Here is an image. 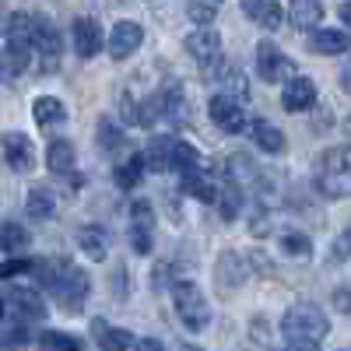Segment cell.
Returning a JSON list of instances; mask_svg holds the SVG:
<instances>
[{
    "label": "cell",
    "mask_w": 351,
    "mask_h": 351,
    "mask_svg": "<svg viewBox=\"0 0 351 351\" xmlns=\"http://www.w3.org/2000/svg\"><path fill=\"white\" fill-rule=\"evenodd\" d=\"M337 14H341V21L351 28V0H348V4H341V11H337Z\"/></svg>",
    "instance_id": "obj_44"
},
{
    "label": "cell",
    "mask_w": 351,
    "mask_h": 351,
    "mask_svg": "<svg viewBox=\"0 0 351 351\" xmlns=\"http://www.w3.org/2000/svg\"><path fill=\"white\" fill-rule=\"evenodd\" d=\"M25 341H28L25 324H11V327L0 330V344H4V348H25Z\"/></svg>",
    "instance_id": "obj_38"
},
{
    "label": "cell",
    "mask_w": 351,
    "mask_h": 351,
    "mask_svg": "<svg viewBox=\"0 0 351 351\" xmlns=\"http://www.w3.org/2000/svg\"><path fill=\"white\" fill-rule=\"evenodd\" d=\"M180 190H183L186 197H197L200 204H218V190H221V183L211 180V172H208V169H197V172L180 176Z\"/></svg>",
    "instance_id": "obj_15"
},
{
    "label": "cell",
    "mask_w": 351,
    "mask_h": 351,
    "mask_svg": "<svg viewBox=\"0 0 351 351\" xmlns=\"http://www.w3.org/2000/svg\"><path fill=\"white\" fill-rule=\"evenodd\" d=\"M0 319H4V299H0Z\"/></svg>",
    "instance_id": "obj_46"
},
{
    "label": "cell",
    "mask_w": 351,
    "mask_h": 351,
    "mask_svg": "<svg viewBox=\"0 0 351 351\" xmlns=\"http://www.w3.org/2000/svg\"><path fill=\"white\" fill-rule=\"evenodd\" d=\"M186 18L193 25H200V28H211L215 18H218V4H215V0H190V4H186Z\"/></svg>",
    "instance_id": "obj_36"
},
{
    "label": "cell",
    "mask_w": 351,
    "mask_h": 351,
    "mask_svg": "<svg viewBox=\"0 0 351 351\" xmlns=\"http://www.w3.org/2000/svg\"><path fill=\"white\" fill-rule=\"evenodd\" d=\"M243 14H246L253 25L267 28V32L281 28V21H285V11H281L278 0H243Z\"/></svg>",
    "instance_id": "obj_17"
},
{
    "label": "cell",
    "mask_w": 351,
    "mask_h": 351,
    "mask_svg": "<svg viewBox=\"0 0 351 351\" xmlns=\"http://www.w3.org/2000/svg\"><path fill=\"white\" fill-rule=\"evenodd\" d=\"M334 306H337L341 313H351V295H348L344 288H337V291H334Z\"/></svg>",
    "instance_id": "obj_41"
},
{
    "label": "cell",
    "mask_w": 351,
    "mask_h": 351,
    "mask_svg": "<svg viewBox=\"0 0 351 351\" xmlns=\"http://www.w3.org/2000/svg\"><path fill=\"white\" fill-rule=\"evenodd\" d=\"M0 144H4V158L14 172H32L36 169V144L28 141L25 134L18 130H8L4 137H0Z\"/></svg>",
    "instance_id": "obj_12"
},
{
    "label": "cell",
    "mask_w": 351,
    "mask_h": 351,
    "mask_svg": "<svg viewBox=\"0 0 351 351\" xmlns=\"http://www.w3.org/2000/svg\"><path fill=\"white\" fill-rule=\"evenodd\" d=\"M218 208H221V218H225V221H236V218H239V211H243V183L236 180V176L221 180Z\"/></svg>",
    "instance_id": "obj_24"
},
{
    "label": "cell",
    "mask_w": 351,
    "mask_h": 351,
    "mask_svg": "<svg viewBox=\"0 0 351 351\" xmlns=\"http://www.w3.org/2000/svg\"><path fill=\"white\" fill-rule=\"evenodd\" d=\"M25 208H28V215H32L36 221H53V215H56V200H53L49 190L36 186V190H28Z\"/></svg>",
    "instance_id": "obj_30"
},
{
    "label": "cell",
    "mask_w": 351,
    "mask_h": 351,
    "mask_svg": "<svg viewBox=\"0 0 351 351\" xmlns=\"http://www.w3.org/2000/svg\"><path fill=\"white\" fill-rule=\"evenodd\" d=\"M46 165H49V172H56V176H71V172H74V165H77L74 144H71V141H64V137L49 141V148H46Z\"/></svg>",
    "instance_id": "obj_20"
},
{
    "label": "cell",
    "mask_w": 351,
    "mask_h": 351,
    "mask_svg": "<svg viewBox=\"0 0 351 351\" xmlns=\"http://www.w3.org/2000/svg\"><path fill=\"white\" fill-rule=\"evenodd\" d=\"M92 337H95L99 351H130V348H137L130 330H120V327L106 324V319H92Z\"/></svg>",
    "instance_id": "obj_16"
},
{
    "label": "cell",
    "mask_w": 351,
    "mask_h": 351,
    "mask_svg": "<svg viewBox=\"0 0 351 351\" xmlns=\"http://www.w3.org/2000/svg\"><path fill=\"white\" fill-rule=\"evenodd\" d=\"M8 302H11V309H14L21 319H46V313H49V309H46V299L39 295L36 288H14Z\"/></svg>",
    "instance_id": "obj_19"
},
{
    "label": "cell",
    "mask_w": 351,
    "mask_h": 351,
    "mask_svg": "<svg viewBox=\"0 0 351 351\" xmlns=\"http://www.w3.org/2000/svg\"><path fill=\"white\" fill-rule=\"evenodd\" d=\"M32 116H36L39 127H60L67 120V106L56 99V95H43V99H36Z\"/></svg>",
    "instance_id": "obj_27"
},
{
    "label": "cell",
    "mask_w": 351,
    "mask_h": 351,
    "mask_svg": "<svg viewBox=\"0 0 351 351\" xmlns=\"http://www.w3.org/2000/svg\"><path fill=\"white\" fill-rule=\"evenodd\" d=\"M25 271H32V263L21 260V256H14V260H4V263H0V278H14V274H25Z\"/></svg>",
    "instance_id": "obj_39"
},
{
    "label": "cell",
    "mask_w": 351,
    "mask_h": 351,
    "mask_svg": "<svg viewBox=\"0 0 351 351\" xmlns=\"http://www.w3.org/2000/svg\"><path fill=\"white\" fill-rule=\"evenodd\" d=\"M95 137H99V144H102L106 152H120V144H123V130L116 127L112 120H106V116L99 120V134Z\"/></svg>",
    "instance_id": "obj_37"
},
{
    "label": "cell",
    "mask_w": 351,
    "mask_h": 351,
    "mask_svg": "<svg viewBox=\"0 0 351 351\" xmlns=\"http://www.w3.org/2000/svg\"><path fill=\"white\" fill-rule=\"evenodd\" d=\"M278 243H281V250L288 256H295V260H309L313 256V243H309L306 232H281Z\"/></svg>",
    "instance_id": "obj_34"
},
{
    "label": "cell",
    "mask_w": 351,
    "mask_h": 351,
    "mask_svg": "<svg viewBox=\"0 0 351 351\" xmlns=\"http://www.w3.org/2000/svg\"><path fill=\"white\" fill-rule=\"evenodd\" d=\"M162 116L169 123H183L186 120V92L180 84H169L162 92Z\"/></svg>",
    "instance_id": "obj_29"
},
{
    "label": "cell",
    "mask_w": 351,
    "mask_h": 351,
    "mask_svg": "<svg viewBox=\"0 0 351 351\" xmlns=\"http://www.w3.org/2000/svg\"><path fill=\"white\" fill-rule=\"evenodd\" d=\"M351 256V232H341L337 236V243H334V253H330V260L334 263H341V260H348Z\"/></svg>",
    "instance_id": "obj_40"
},
{
    "label": "cell",
    "mask_w": 351,
    "mask_h": 351,
    "mask_svg": "<svg viewBox=\"0 0 351 351\" xmlns=\"http://www.w3.org/2000/svg\"><path fill=\"white\" fill-rule=\"evenodd\" d=\"M49 291L56 295V302H60L64 313H81L88 295H92V281H88L84 267H77V263L56 260V281H53Z\"/></svg>",
    "instance_id": "obj_3"
},
{
    "label": "cell",
    "mask_w": 351,
    "mask_h": 351,
    "mask_svg": "<svg viewBox=\"0 0 351 351\" xmlns=\"http://www.w3.org/2000/svg\"><path fill=\"white\" fill-rule=\"evenodd\" d=\"M215 274H218V285H225V288H239V285L250 278L246 256H243V253H236V250H225V253L218 256Z\"/></svg>",
    "instance_id": "obj_18"
},
{
    "label": "cell",
    "mask_w": 351,
    "mask_h": 351,
    "mask_svg": "<svg viewBox=\"0 0 351 351\" xmlns=\"http://www.w3.org/2000/svg\"><path fill=\"white\" fill-rule=\"evenodd\" d=\"M130 246L137 256H148L155 246V211L148 200H134L130 204Z\"/></svg>",
    "instance_id": "obj_5"
},
{
    "label": "cell",
    "mask_w": 351,
    "mask_h": 351,
    "mask_svg": "<svg viewBox=\"0 0 351 351\" xmlns=\"http://www.w3.org/2000/svg\"><path fill=\"white\" fill-rule=\"evenodd\" d=\"M172 169L180 172V176L204 169V165H200V152L193 148V144H186V141H176V162H172Z\"/></svg>",
    "instance_id": "obj_35"
},
{
    "label": "cell",
    "mask_w": 351,
    "mask_h": 351,
    "mask_svg": "<svg viewBox=\"0 0 351 351\" xmlns=\"http://www.w3.org/2000/svg\"><path fill=\"white\" fill-rule=\"evenodd\" d=\"M208 112H211L215 127H221L225 134H243V130H250L246 109H243V102H239V99H228V95H221V92H218V95L208 102Z\"/></svg>",
    "instance_id": "obj_9"
},
{
    "label": "cell",
    "mask_w": 351,
    "mask_h": 351,
    "mask_svg": "<svg viewBox=\"0 0 351 351\" xmlns=\"http://www.w3.org/2000/svg\"><path fill=\"white\" fill-rule=\"evenodd\" d=\"M28 60H32V43H25V39H8L4 53H0V71H4L8 81L21 77L28 71Z\"/></svg>",
    "instance_id": "obj_14"
},
{
    "label": "cell",
    "mask_w": 351,
    "mask_h": 351,
    "mask_svg": "<svg viewBox=\"0 0 351 351\" xmlns=\"http://www.w3.org/2000/svg\"><path fill=\"white\" fill-rule=\"evenodd\" d=\"M183 43H186V53L208 74H215L221 67V36L215 32V28H197V32H190Z\"/></svg>",
    "instance_id": "obj_7"
},
{
    "label": "cell",
    "mask_w": 351,
    "mask_h": 351,
    "mask_svg": "<svg viewBox=\"0 0 351 351\" xmlns=\"http://www.w3.org/2000/svg\"><path fill=\"white\" fill-rule=\"evenodd\" d=\"M172 302H176V313H180V319H183V327L186 330H204L211 324V302L204 299V291H200V285H193V281H176L172 285Z\"/></svg>",
    "instance_id": "obj_4"
},
{
    "label": "cell",
    "mask_w": 351,
    "mask_h": 351,
    "mask_svg": "<svg viewBox=\"0 0 351 351\" xmlns=\"http://www.w3.org/2000/svg\"><path fill=\"white\" fill-rule=\"evenodd\" d=\"M348 134H351V120H348Z\"/></svg>",
    "instance_id": "obj_48"
},
{
    "label": "cell",
    "mask_w": 351,
    "mask_h": 351,
    "mask_svg": "<svg viewBox=\"0 0 351 351\" xmlns=\"http://www.w3.org/2000/svg\"><path fill=\"white\" fill-rule=\"evenodd\" d=\"M250 134H253V141H256V148H263L267 155H281V152H285V134H281L274 123L253 120V123H250Z\"/></svg>",
    "instance_id": "obj_28"
},
{
    "label": "cell",
    "mask_w": 351,
    "mask_h": 351,
    "mask_svg": "<svg viewBox=\"0 0 351 351\" xmlns=\"http://www.w3.org/2000/svg\"><path fill=\"white\" fill-rule=\"evenodd\" d=\"M313 183H316L319 193L330 197V200L351 197V144L327 148L313 162Z\"/></svg>",
    "instance_id": "obj_1"
},
{
    "label": "cell",
    "mask_w": 351,
    "mask_h": 351,
    "mask_svg": "<svg viewBox=\"0 0 351 351\" xmlns=\"http://www.w3.org/2000/svg\"><path fill=\"white\" fill-rule=\"evenodd\" d=\"M144 162L155 172H169L176 162V137H155L148 144V152H144Z\"/></svg>",
    "instance_id": "obj_26"
},
{
    "label": "cell",
    "mask_w": 351,
    "mask_h": 351,
    "mask_svg": "<svg viewBox=\"0 0 351 351\" xmlns=\"http://www.w3.org/2000/svg\"><path fill=\"white\" fill-rule=\"evenodd\" d=\"M144 169H148L144 155H127V162L116 165V186H120V190L137 186V183H141V176H144Z\"/></svg>",
    "instance_id": "obj_31"
},
{
    "label": "cell",
    "mask_w": 351,
    "mask_h": 351,
    "mask_svg": "<svg viewBox=\"0 0 351 351\" xmlns=\"http://www.w3.org/2000/svg\"><path fill=\"white\" fill-rule=\"evenodd\" d=\"M324 21V0H291V25L302 32H316V25Z\"/></svg>",
    "instance_id": "obj_22"
},
{
    "label": "cell",
    "mask_w": 351,
    "mask_h": 351,
    "mask_svg": "<svg viewBox=\"0 0 351 351\" xmlns=\"http://www.w3.org/2000/svg\"><path fill=\"white\" fill-rule=\"evenodd\" d=\"M215 77H218V84L225 88L221 95L239 99V102H246V99H250V81H246V74H243V71H236L232 64H221V67L215 71Z\"/></svg>",
    "instance_id": "obj_25"
},
{
    "label": "cell",
    "mask_w": 351,
    "mask_h": 351,
    "mask_svg": "<svg viewBox=\"0 0 351 351\" xmlns=\"http://www.w3.org/2000/svg\"><path fill=\"white\" fill-rule=\"evenodd\" d=\"M256 71H260V77L267 81V84H274V81H285L288 84L291 77H299L295 74V64H291L274 43H260L256 46Z\"/></svg>",
    "instance_id": "obj_8"
},
{
    "label": "cell",
    "mask_w": 351,
    "mask_h": 351,
    "mask_svg": "<svg viewBox=\"0 0 351 351\" xmlns=\"http://www.w3.org/2000/svg\"><path fill=\"white\" fill-rule=\"evenodd\" d=\"M309 49L324 53V56H341V53L351 49V39L344 32H337V28H316V32L309 36Z\"/></svg>",
    "instance_id": "obj_21"
},
{
    "label": "cell",
    "mask_w": 351,
    "mask_h": 351,
    "mask_svg": "<svg viewBox=\"0 0 351 351\" xmlns=\"http://www.w3.org/2000/svg\"><path fill=\"white\" fill-rule=\"evenodd\" d=\"M39 348H43V351H84L81 337L64 334V330H43V334H39Z\"/></svg>",
    "instance_id": "obj_32"
},
{
    "label": "cell",
    "mask_w": 351,
    "mask_h": 351,
    "mask_svg": "<svg viewBox=\"0 0 351 351\" xmlns=\"http://www.w3.org/2000/svg\"><path fill=\"white\" fill-rule=\"evenodd\" d=\"M341 88H344V92H351V56H348V64L341 67Z\"/></svg>",
    "instance_id": "obj_43"
},
{
    "label": "cell",
    "mask_w": 351,
    "mask_h": 351,
    "mask_svg": "<svg viewBox=\"0 0 351 351\" xmlns=\"http://www.w3.org/2000/svg\"><path fill=\"white\" fill-rule=\"evenodd\" d=\"M183 351H200V348H183Z\"/></svg>",
    "instance_id": "obj_47"
},
{
    "label": "cell",
    "mask_w": 351,
    "mask_h": 351,
    "mask_svg": "<svg viewBox=\"0 0 351 351\" xmlns=\"http://www.w3.org/2000/svg\"><path fill=\"white\" fill-rule=\"evenodd\" d=\"M288 351H316V344H288Z\"/></svg>",
    "instance_id": "obj_45"
},
{
    "label": "cell",
    "mask_w": 351,
    "mask_h": 351,
    "mask_svg": "<svg viewBox=\"0 0 351 351\" xmlns=\"http://www.w3.org/2000/svg\"><path fill=\"white\" fill-rule=\"evenodd\" d=\"M281 334H285L288 344H319L330 334V324H327L324 309L316 302H295V306L285 309Z\"/></svg>",
    "instance_id": "obj_2"
},
{
    "label": "cell",
    "mask_w": 351,
    "mask_h": 351,
    "mask_svg": "<svg viewBox=\"0 0 351 351\" xmlns=\"http://www.w3.org/2000/svg\"><path fill=\"white\" fill-rule=\"evenodd\" d=\"M25 246H28L25 225H18V221H4V225H0V250H4V253H21Z\"/></svg>",
    "instance_id": "obj_33"
},
{
    "label": "cell",
    "mask_w": 351,
    "mask_h": 351,
    "mask_svg": "<svg viewBox=\"0 0 351 351\" xmlns=\"http://www.w3.org/2000/svg\"><path fill=\"white\" fill-rule=\"evenodd\" d=\"M316 84L309 81V77H291L288 84H285V92H281V106L288 109V112H306V109H313L316 106Z\"/></svg>",
    "instance_id": "obj_13"
},
{
    "label": "cell",
    "mask_w": 351,
    "mask_h": 351,
    "mask_svg": "<svg viewBox=\"0 0 351 351\" xmlns=\"http://www.w3.org/2000/svg\"><path fill=\"white\" fill-rule=\"evenodd\" d=\"M141 43H144V28L137 25V21H116L112 25V32H109V43H106V49H109V56L112 60H127V56H134L137 49H141Z\"/></svg>",
    "instance_id": "obj_10"
},
{
    "label": "cell",
    "mask_w": 351,
    "mask_h": 351,
    "mask_svg": "<svg viewBox=\"0 0 351 351\" xmlns=\"http://www.w3.org/2000/svg\"><path fill=\"white\" fill-rule=\"evenodd\" d=\"M134 351H165V344H162V341H155V337H141Z\"/></svg>",
    "instance_id": "obj_42"
},
{
    "label": "cell",
    "mask_w": 351,
    "mask_h": 351,
    "mask_svg": "<svg viewBox=\"0 0 351 351\" xmlns=\"http://www.w3.org/2000/svg\"><path fill=\"white\" fill-rule=\"evenodd\" d=\"M32 46L39 53V64L46 74H56L60 67V53H64V43H60V32L49 18H36V28H32Z\"/></svg>",
    "instance_id": "obj_6"
},
{
    "label": "cell",
    "mask_w": 351,
    "mask_h": 351,
    "mask_svg": "<svg viewBox=\"0 0 351 351\" xmlns=\"http://www.w3.org/2000/svg\"><path fill=\"white\" fill-rule=\"evenodd\" d=\"M106 43H109V39L102 36L99 18H92V14L74 18V53L81 56V60H92V56H95Z\"/></svg>",
    "instance_id": "obj_11"
},
{
    "label": "cell",
    "mask_w": 351,
    "mask_h": 351,
    "mask_svg": "<svg viewBox=\"0 0 351 351\" xmlns=\"http://www.w3.org/2000/svg\"><path fill=\"white\" fill-rule=\"evenodd\" d=\"M77 246H81V253L88 256V260H106V253H109V243H106V228H99V225H81L77 228Z\"/></svg>",
    "instance_id": "obj_23"
}]
</instances>
